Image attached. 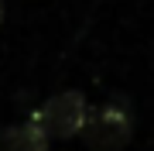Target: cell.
<instances>
[{
    "label": "cell",
    "mask_w": 154,
    "mask_h": 151,
    "mask_svg": "<svg viewBox=\"0 0 154 151\" xmlns=\"http://www.w3.org/2000/svg\"><path fill=\"white\" fill-rule=\"evenodd\" d=\"M79 137L89 151H123L134 137V110L120 100L89 106Z\"/></svg>",
    "instance_id": "cell-1"
},
{
    "label": "cell",
    "mask_w": 154,
    "mask_h": 151,
    "mask_svg": "<svg viewBox=\"0 0 154 151\" xmlns=\"http://www.w3.org/2000/svg\"><path fill=\"white\" fill-rule=\"evenodd\" d=\"M86 113H89V100L82 90H62L55 96H48L38 110H31V117L48 134V141H72L82 131Z\"/></svg>",
    "instance_id": "cell-2"
},
{
    "label": "cell",
    "mask_w": 154,
    "mask_h": 151,
    "mask_svg": "<svg viewBox=\"0 0 154 151\" xmlns=\"http://www.w3.org/2000/svg\"><path fill=\"white\" fill-rule=\"evenodd\" d=\"M48 134L34 124V117L28 113L21 124H11V127L0 131V151H48Z\"/></svg>",
    "instance_id": "cell-3"
},
{
    "label": "cell",
    "mask_w": 154,
    "mask_h": 151,
    "mask_svg": "<svg viewBox=\"0 0 154 151\" xmlns=\"http://www.w3.org/2000/svg\"><path fill=\"white\" fill-rule=\"evenodd\" d=\"M0 24H4V0H0Z\"/></svg>",
    "instance_id": "cell-4"
}]
</instances>
